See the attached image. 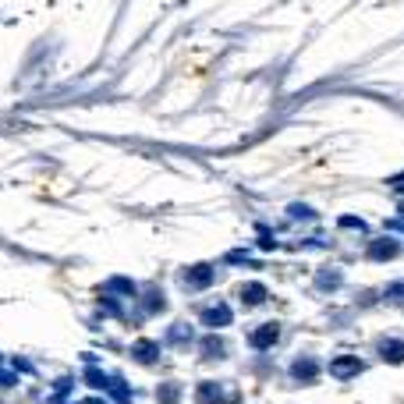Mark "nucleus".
Here are the masks:
<instances>
[{
	"label": "nucleus",
	"mask_w": 404,
	"mask_h": 404,
	"mask_svg": "<svg viewBox=\"0 0 404 404\" xmlns=\"http://www.w3.org/2000/svg\"><path fill=\"white\" fill-rule=\"evenodd\" d=\"M393 256H397V242H390V238L369 245V259H376V263H386V259H393Z\"/></svg>",
	"instance_id": "nucleus-7"
},
{
	"label": "nucleus",
	"mask_w": 404,
	"mask_h": 404,
	"mask_svg": "<svg viewBox=\"0 0 404 404\" xmlns=\"http://www.w3.org/2000/svg\"><path fill=\"white\" fill-rule=\"evenodd\" d=\"M107 379H110L107 372H100V369H85V383H89V386L103 390V386H107Z\"/></svg>",
	"instance_id": "nucleus-11"
},
{
	"label": "nucleus",
	"mask_w": 404,
	"mask_h": 404,
	"mask_svg": "<svg viewBox=\"0 0 404 404\" xmlns=\"http://www.w3.org/2000/svg\"><path fill=\"white\" fill-rule=\"evenodd\" d=\"M177 393H181V390H177L174 383H163L156 397H160V404H177Z\"/></svg>",
	"instance_id": "nucleus-12"
},
{
	"label": "nucleus",
	"mask_w": 404,
	"mask_h": 404,
	"mask_svg": "<svg viewBox=\"0 0 404 404\" xmlns=\"http://www.w3.org/2000/svg\"><path fill=\"white\" fill-rule=\"evenodd\" d=\"M291 217H312L309 206H291Z\"/></svg>",
	"instance_id": "nucleus-17"
},
{
	"label": "nucleus",
	"mask_w": 404,
	"mask_h": 404,
	"mask_svg": "<svg viewBox=\"0 0 404 404\" xmlns=\"http://www.w3.org/2000/svg\"><path fill=\"white\" fill-rule=\"evenodd\" d=\"M390 295H393V298H404V284H397V287H390Z\"/></svg>",
	"instance_id": "nucleus-18"
},
{
	"label": "nucleus",
	"mask_w": 404,
	"mask_h": 404,
	"mask_svg": "<svg viewBox=\"0 0 404 404\" xmlns=\"http://www.w3.org/2000/svg\"><path fill=\"white\" fill-rule=\"evenodd\" d=\"M206 355H224V344L220 340H206Z\"/></svg>",
	"instance_id": "nucleus-15"
},
{
	"label": "nucleus",
	"mask_w": 404,
	"mask_h": 404,
	"mask_svg": "<svg viewBox=\"0 0 404 404\" xmlns=\"http://www.w3.org/2000/svg\"><path fill=\"white\" fill-rule=\"evenodd\" d=\"M379 358L390 362V365H400V362H404V340H393V337L383 340V344H379Z\"/></svg>",
	"instance_id": "nucleus-6"
},
{
	"label": "nucleus",
	"mask_w": 404,
	"mask_h": 404,
	"mask_svg": "<svg viewBox=\"0 0 404 404\" xmlns=\"http://www.w3.org/2000/svg\"><path fill=\"white\" fill-rule=\"evenodd\" d=\"M188 337H191V330H188V326H184V323H181V326H174V330H170V340H174V344H188Z\"/></svg>",
	"instance_id": "nucleus-14"
},
{
	"label": "nucleus",
	"mask_w": 404,
	"mask_h": 404,
	"mask_svg": "<svg viewBox=\"0 0 404 404\" xmlns=\"http://www.w3.org/2000/svg\"><path fill=\"white\" fill-rule=\"evenodd\" d=\"M131 355H135V358H138L142 365H153V362L160 358V347H156L153 340H138V344L131 347Z\"/></svg>",
	"instance_id": "nucleus-8"
},
{
	"label": "nucleus",
	"mask_w": 404,
	"mask_h": 404,
	"mask_svg": "<svg viewBox=\"0 0 404 404\" xmlns=\"http://www.w3.org/2000/svg\"><path fill=\"white\" fill-rule=\"evenodd\" d=\"M227 390L220 383H198V400L202 404H234V397H224Z\"/></svg>",
	"instance_id": "nucleus-3"
},
{
	"label": "nucleus",
	"mask_w": 404,
	"mask_h": 404,
	"mask_svg": "<svg viewBox=\"0 0 404 404\" xmlns=\"http://www.w3.org/2000/svg\"><path fill=\"white\" fill-rule=\"evenodd\" d=\"M277 337H280V326H277V323H266V326H259V330L252 333V347L266 351V347L277 344Z\"/></svg>",
	"instance_id": "nucleus-4"
},
{
	"label": "nucleus",
	"mask_w": 404,
	"mask_h": 404,
	"mask_svg": "<svg viewBox=\"0 0 404 404\" xmlns=\"http://www.w3.org/2000/svg\"><path fill=\"white\" fill-rule=\"evenodd\" d=\"M234 319V312L227 305H210V309H202V323L206 326H227Z\"/></svg>",
	"instance_id": "nucleus-5"
},
{
	"label": "nucleus",
	"mask_w": 404,
	"mask_h": 404,
	"mask_svg": "<svg viewBox=\"0 0 404 404\" xmlns=\"http://www.w3.org/2000/svg\"><path fill=\"white\" fill-rule=\"evenodd\" d=\"M242 302L245 305H263L266 302V287L263 284H245L242 287Z\"/></svg>",
	"instance_id": "nucleus-9"
},
{
	"label": "nucleus",
	"mask_w": 404,
	"mask_h": 404,
	"mask_svg": "<svg viewBox=\"0 0 404 404\" xmlns=\"http://www.w3.org/2000/svg\"><path fill=\"white\" fill-rule=\"evenodd\" d=\"M362 358H355V355H340V358H333V365H330V372L337 376V379H351V376H358L362 372Z\"/></svg>",
	"instance_id": "nucleus-1"
},
{
	"label": "nucleus",
	"mask_w": 404,
	"mask_h": 404,
	"mask_svg": "<svg viewBox=\"0 0 404 404\" xmlns=\"http://www.w3.org/2000/svg\"><path fill=\"white\" fill-rule=\"evenodd\" d=\"M107 291H117V295H135V284H131V280H121V277H114V280L107 284Z\"/></svg>",
	"instance_id": "nucleus-13"
},
{
	"label": "nucleus",
	"mask_w": 404,
	"mask_h": 404,
	"mask_svg": "<svg viewBox=\"0 0 404 404\" xmlns=\"http://www.w3.org/2000/svg\"><path fill=\"white\" fill-rule=\"evenodd\" d=\"M291 376H295V379H316V362H312V358H298V362L291 365Z\"/></svg>",
	"instance_id": "nucleus-10"
},
{
	"label": "nucleus",
	"mask_w": 404,
	"mask_h": 404,
	"mask_svg": "<svg viewBox=\"0 0 404 404\" xmlns=\"http://www.w3.org/2000/svg\"><path fill=\"white\" fill-rule=\"evenodd\" d=\"M82 404H103V400H96V397H89V400H82Z\"/></svg>",
	"instance_id": "nucleus-19"
},
{
	"label": "nucleus",
	"mask_w": 404,
	"mask_h": 404,
	"mask_svg": "<svg viewBox=\"0 0 404 404\" xmlns=\"http://www.w3.org/2000/svg\"><path fill=\"white\" fill-rule=\"evenodd\" d=\"M340 224H344V227H355V231H358V227H362V231H365V224H362V220H358V217H344V220H340Z\"/></svg>",
	"instance_id": "nucleus-16"
},
{
	"label": "nucleus",
	"mask_w": 404,
	"mask_h": 404,
	"mask_svg": "<svg viewBox=\"0 0 404 404\" xmlns=\"http://www.w3.org/2000/svg\"><path fill=\"white\" fill-rule=\"evenodd\" d=\"M184 284H188L191 291L210 287V284H213V266H206V263H202V266H191V270L184 273Z\"/></svg>",
	"instance_id": "nucleus-2"
}]
</instances>
